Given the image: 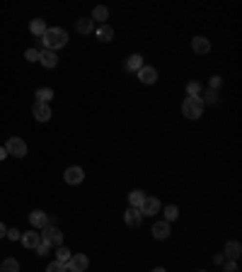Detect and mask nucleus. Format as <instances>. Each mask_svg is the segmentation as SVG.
<instances>
[{"label": "nucleus", "mask_w": 242, "mask_h": 272, "mask_svg": "<svg viewBox=\"0 0 242 272\" xmlns=\"http://www.w3.org/2000/svg\"><path fill=\"white\" fill-rule=\"evenodd\" d=\"M213 263H218V265H221V263H225V258H223V253H216V255H213Z\"/></svg>", "instance_id": "obj_35"}, {"label": "nucleus", "mask_w": 242, "mask_h": 272, "mask_svg": "<svg viewBox=\"0 0 242 272\" xmlns=\"http://www.w3.org/2000/svg\"><path fill=\"white\" fill-rule=\"evenodd\" d=\"M191 49H194V54L203 56V54L211 51V42H208L206 37H194V39H191Z\"/></svg>", "instance_id": "obj_13"}, {"label": "nucleus", "mask_w": 242, "mask_h": 272, "mask_svg": "<svg viewBox=\"0 0 242 272\" xmlns=\"http://www.w3.org/2000/svg\"><path fill=\"white\" fill-rule=\"evenodd\" d=\"M5 233H7V228H5V224H0V238H2Z\"/></svg>", "instance_id": "obj_37"}, {"label": "nucleus", "mask_w": 242, "mask_h": 272, "mask_svg": "<svg viewBox=\"0 0 242 272\" xmlns=\"http://www.w3.org/2000/svg\"><path fill=\"white\" fill-rule=\"evenodd\" d=\"M46 272H68V268H65L63 263H56V260H54V263L46 268Z\"/></svg>", "instance_id": "obj_30"}, {"label": "nucleus", "mask_w": 242, "mask_h": 272, "mask_svg": "<svg viewBox=\"0 0 242 272\" xmlns=\"http://www.w3.org/2000/svg\"><path fill=\"white\" fill-rule=\"evenodd\" d=\"M39 64H41L44 68H56L59 66V56H56V51H41Z\"/></svg>", "instance_id": "obj_19"}, {"label": "nucleus", "mask_w": 242, "mask_h": 272, "mask_svg": "<svg viewBox=\"0 0 242 272\" xmlns=\"http://www.w3.org/2000/svg\"><path fill=\"white\" fill-rule=\"evenodd\" d=\"M41 243H46L49 248H59V246H63V233H60L56 226H46V228H41Z\"/></svg>", "instance_id": "obj_4"}, {"label": "nucleus", "mask_w": 242, "mask_h": 272, "mask_svg": "<svg viewBox=\"0 0 242 272\" xmlns=\"http://www.w3.org/2000/svg\"><path fill=\"white\" fill-rule=\"evenodd\" d=\"M203 102H201V97H184V102H182V114L186 117V119H199L201 114H203Z\"/></svg>", "instance_id": "obj_2"}, {"label": "nucleus", "mask_w": 242, "mask_h": 272, "mask_svg": "<svg viewBox=\"0 0 242 272\" xmlns=\"http://www.w3.org/2000/svg\"><path fill=\"white\" fill-rule=\"evenodd\" d=\"M32 114H34L37 122H49L51 119V107L44 105V102H34L32 105Z\"/></svg>", "instance_id": "obj_9"}, {"label": "nucleus", "mask_w": 242, "mask_h": 272, "mask_svg": "<svg viewBox=\"0 0 242 272\" xmlns=\"http://www.w3.org/2000/svg\"><path fill=\"white\" fill-rule=\"evenodd\" d=\"M225 272H238V263L228 260V263H225Z\"/></svg>", "instance_id": "obj_34"}, {"label": "nucleus", "mask_w": 242, "mask_h": 272, "mask_svg": "<svg viewBox=\"0 0 242 272\" xmlns=\"http://www.w3.org/2000/svg\"><path fill=\"white\" fill-rule=\"evenodd\" d=\"M92 29H95V22H92L90 17L75 20V32H78V34H92Z\"/></svg>", "instance_id": "obj_16"}, {"label": "nucleus", "mask_w": 242, "mask_h": 272, "mask_svg": "<svg viewBox=\"0 0 242 272\" xmlns=\"http://www.w3.org/2000/svg\"><path fill=\"white\" fill-rule=\"evenodd\" d=\"M201 102H203V105H206V102L216 105V102H218V92H216V90H211V88H206V90H203V95H201Z\"/></svg>", "instance_id": "obj_27"}, {"label": "nucleus", "mask_w": 242, "mask_h": 272, "mask_svg": "<svg viewBox=\"0 0 242 272\" xmlns=\"http://www.w3.org/2000/svg\"><path fill=\"white\" fill-rule=\"evenodd\" d=\"M65 268H68V272H85L90 268V258L82 255V253H75V255L65 263Z\"/></svg>", "instance_id": "obj_5"}, {"label": "nucleus", "mask_w": 242, "mask_h": 272, "mask_svg": "<svg viewBox=\"0 0 242 272\" xmlns=\"http://www.w3.org/2000/svg\"><path fill=\"white\" fill-rule=\"evenodd\" d=\"M201 92H203V85L199 80L186 83V97H201Z\"/></svg>", "instance_id": "obj_24"}, {"label": "nucleus", "mask_w": 242, "mask_h": 272, "mask_svg": "<svg viewBox=\"0 0 242 272\" xmlns=\"http://www.w3.org/2000/svg\"><path fill=\"white\" fill-rule=\"evenodd\" d=\"M63 180H65L68 185H80V182L85 180V170H82L80 165H70V168H65Z\"/></svg>", "instance_id": "obj_7"}, {"label": "nucleus", "mask_w": 242, "mask_h": 272, "mask_svg": "<svg viewBox=\"0 0 242 272\" xmlns=\"http://www.w3.org/2000/svg\"><path fill=\"white\" fill-rule=\"evenodd\" d=\"M92 22H100V24H107V20H109V10L104 7V5H97L95 10H92V17H90Z\"/></svg>", "instance_id": "obj_18"}, {"label": "nucleus", "mask_w": 242, "mask_h": 272, "mask_svg": "<svg viewBox=\"0 0 242 272\" xmlns=\"http://www.w3.org/2000/svg\"><path fill=\"white\" fill-rule=\"evenodd\" d=\"M201 272H206V270H201Z\"/></svg>", "instance_id": "obj_39"}, {"label": "nucleus", "mask_w": 242, "mask_h": 272, "mask_svg": "<svg viewBox=\"0 0 242 272\" xmlns=\"http://www.w3.org/2000/svg\"><path fill=\"white\" fill-rule=\"evenodd\" d=\"M208 88H211V90H218V88H221V75H213V78L208 80Z\"/></svg>", "instance_id": "obj_32"}, {"label": "nucleus", "mask_w": 242, "mask_h": 272, "mask_svg": "<svg viewBox=\"0 0 242 272\" xmlns=\"http://www.w3.org/2000/svg\"><path fill=\"white\" fill-rule=\"evenodd\" d=\"M70 258H73V253H70L65 246H59V248H56V263H63V265H65Z\"/></svg>", "instance_id": "obj_26"}, {"label": "nucleus", "mask_w": 242, "mask_h": 272, "mask_svg": "<svg viewBox=\"0 0 242 272\" xmlns=\"http://www.w3.org/2000/svg\"><path fill=\"white\" fill-rule=\"evenodd\" d=\"M5 151L7 156H15V158H24L27 156V141L20 138V136H10L7 143H5Z\"/></svg>", "instance_id": "obj_3"}, {"label": "nucleus", "mask_w": 242, "mask_h": 272, "mask_svg": "<svg viewBox=\"0 0 242 272\" xmlns=\"http://www.w3.org/2000/svg\"><path fill=\"white\" fill-rule=\"evenodd\" d=\"M49 29V24H46V20H39V17H34L32 22H29V32L34 34V37H44V32Z\"/></svg>", "instance_id": "obj_17"}, {"label": "nucleus", "mask_w": 242, "mask_h": 272, "mask_svg": "<svg viewBox=\"0 0 242 272\" xmlns=\"http://www.w3.org/2000/svg\"><path fill=\"white\" fill-rule=\"evenodd\" d=\"M29 224H32L34 231H39V228H46V226L51 224V216H49L46 211H41V209H34V211L29 214Z\"/></svg>", "instance_id": "obj_6"}, {"label": "nucleus", "mask_w": 242, "mask_h": 272, "mask_svg": "<svg viewBox=\"0 0 242 272\" xmlns=\"http://www.w3.org/2000/svg\"><path fill=\"white\" fill-rule=\"evenodd\" d=\"M170 233H172V228H170L167 221H158V224H153V236H155L158 241H165Z\"/></svg>", "instance_id": "obj_15"}, {"label": "nucleus", "mask_w": 242, "mask_h": 272, "mask_svg": "<svg viewBox=\"0 0 242 272\" xmlns=\"http://www.w3.org/2000/svg\"><path fill=\"white\" fill-rule=\"evenodd\" d=\"M145 197H148V195H145L143 190H131V192H128V204L138 209V206L143 204V200H145Z\"/></svg>", "instance_id": "obj_22"}, {"label": "nucleus", "mask_w": 242, "mask_h": 272, "mask_svg": "<svg viewBox=\"0 0 242 272\" xmlns=\"http://www.w3.org/2000/svg\"><path fill=\"white\" fill-rule=\"evenodd\" d=\"M0 272H20V263L15 258H5L0 265Z\"/></svg>", "instance_id": "obj_25"}, {"label": "nucleus", "mask_w": 242, "mask_h": 272, "mask_svg": "<svg viewBox=\"0 0 242 272\" xmlns=\"http://www.w3.org/2000/svg\"><path fill=\"white\" fill-rule=\"evenodd\" d=\"M123 221H126V226H128V228H138V226H141V221H143V214H141L136 206H128V209H126V214H123Z\"/></svg>", "instance_id": "obj_10"}, {"label": "nucleus", "mask_w": 242, "mask_h": 272, "mask_svg": "<svg viewBox=\"0 0 242 272\" xmlns=\"http://www.w3.org/2000/svg\"><path fill=\"white\" fill-rule=\"evenodd\" d=\"M242 255V246L238 241H228L225 243V250H223V258H228V260H233V263H238V258Z\"/></svg>", "instance_id": "obj_11"}, {"label": "nucleus", "mask_w": 242, "mask_h": 272, "mask_svg": "<svg viewBox=\"0 0 242 272\" xmlns=\"http://www.w3.org/2000/svg\"><path fill=\"white\" fill-rule=\"evenodd\" d=\"M24 59L34 64V61H39V59H41V51H39V49H27V51H24Z\"/></svg>", "instance_id": "obj_29"}, {"label": "nucleus", "mask_w": 242, "mask_h": 272, "mask_svg": "<svg viewBox=\"0 0 242 272\" xmlns=\"http://www.w3.org/2000/svg\"><path fill=\"white\" fill-rule=\"evenodd\" d=\"M153 272H167V270H165V268H155Z\"/></svg>", "instance_id": "obj_38"}, {"label": "nucleus", "mask_w": 242, "mask_h": 272, "mask_svg": "<svg viewBox=\"0 0 242 272\" xmlns=\"http://www.w3.org/2000/svg\"><path fill=\"white\" fill-rule=\"evenodd\" d=\"M34 97H37V102H44V105H49V102L54 100V88H39Z\"/></svg>", "instance_id": "obj_21"}, {"label": "nucleus", "mask_w": 242, "mask_h": 272, "mask_svg": "<svg viewBox=\"0 0 242 272\" xmlns=\"http://www.w3.org/2000/svg\"><path fill=\"white\" fill-rule=\"evenodd\" d=\"M177 216H180V209H177L175 204H167V206H165V221H167V224H172Z\"/></svg>", "instance_id": "obj_28"}, {"label": "nucleus", "mask_w": 242, "mask_h": 272, "mask_svg": "<svg viewBox=\"0 0 242 272\" xmlns=\"http://www.w3.org/2000/svg\"><path fill=\"white\" fill-rule=\"evenodd\" d=\"M138 80L145 83V85H153V83H158V70L153 66H143L138 70Z\"/></svg>", "instance_id": "obj_12"}, {"label": "nucleus", "mask_w": 242, "mask_h": 272, "mask_svg": "<svg viewBox=\"0 0 242 272\" xmlns=\"http://www.w3.org/2000/svg\"><path fill=\"white\" fill-rule=\"evenodd\" d=\"M97 39H100V42H112V39H114V29H112L109 24H100V27H97Z\"/></svg>", "instance_id": "obj_20"}, {"label": "nucleus", "mask_w": 242, "mask_h": 272, "mask_svg": "<svg viewBox=\"0 0 242 272\" xmlns=\"http://www.w3.org/2000/svg\"><path fill=\"white\" fill-rule=\"evenodd\" d=\"M20 241H22V246H24V248H29V250H32V248H37V246L41 243V233H37V231L32 228V231L22 233V238H20Z\"/></svg>", "instance_id": "obj_14"}, {"label": "nucleus", "mask_w": 242, "mask_h": 272, "mask_svg": "<svg viewBox=\"0 0 242 272\" xmlns=\"http://www.w3.org/2000/svg\"><path fill=\"white\" fill-rule=\"evenodd\" d=\"M126 68L133 70V73H138V70L143 68V56H141V54H131L128 61H126Z\"/></svg>", "instance_id": "obj_23"}, {"label": "nucleus", "mask_w": 242, "mask_h": 272, "mask_svg": "<svg viewBox=\"0 0 242 272\" xmlns=\"http://www.w3.org/2000/svg\"><path fill=\"white\" fill-rule=\"evenodd\" d=\"M65 44H68V32L60 29V27H49V29L44 32V37H41L44 51H59Z\"/></svg>", "instance_id": "obj_1"}, {"label": "nucleus", "mask_w": 242, "mask_h": 272, "mask_svg": "<svg viewBox=\"0 0 242 272\" xmlns=\"http://www.w3.org/2000/svg\"><path fill=\"white\" fill-rule=\"evenodd\" d=\"M34 250H37V255H49V250H51V248H49L46 243H39Z\"/></svg>", "instance_id": "obj_33"}, {"label": "nucleus", "mask_w": 242, "mask_h": 272, "mask_svg": "<svg viewBox=\"0 0 242 272\" xmlns=\"http://www.w3.org/2000/svg\"><path fill=\"white\" fill-rule=\"evenodd\" d=\"M5 158H7V151H5V148H0V160H5Z\"/></svg>", "instance_id": "obj_36"}, {"label": "nucleus", "mask_w": 242, "mask_h": 272, "mask_svg": "<svg viewBox=\"0 0 242 272\" xmlns=\"http://www.w3.org/2000/svg\"><path fill=\"white\" fill-rule=\"evenodd\" d=\"M10 241H20L22 238V231H17V228H7V233H5Z\"/></svg>", "instance_id": "obj_31"}, {"label": "nucleus", "mask_w": 242, "mask_h": 272, "mask_svg": "<svg viewBox=\"0 0 242 272\" xmlns=\"http://www.w3.org/2000/svg\"><path fill=\"white\" fill-rule=\"evenodd\" d=\"M138 211H141L143 216H153V214H158V211H160V200H158V197H145L143 204L138 206Z\"/></svg>", "instance_id": "obj_8"}]
</instances>
